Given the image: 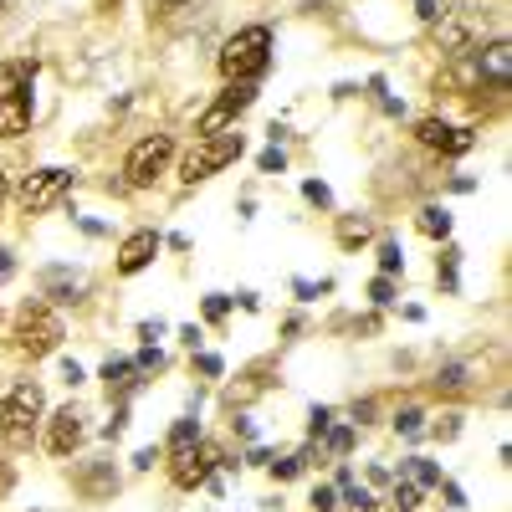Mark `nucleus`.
I'll return each instance as SVG.
<instances>
[{
    "mask_svg": "<svg viewBox=\"0 0 512 512\" xmlns=\"http://www.w3.org/2000/svg\"><path fill=\"white\" fill-rule=\"evenodd\" d=\"M31 128V98H0V134L21 139Z\"/></svg>",
    "mask_w": 512,
    "mask_h": 512,
    "instance_id": "12",
    "label": "nucleus"
},
{
    "mask_svg": "<svg viewBox=\"0 0 512 512\" xmlns=\"http://www.w3.org/2000/svg\"><path fill=\"white\" fill-rule=\"evenodd\" d=\"M436 6H441V0H415V11H420V21H436V16H441Z\"/></svg>",
    "mask_w": 512,
    "mask_h": 512,
    "instance_id": "39",
    "label": "nucleus"
},
{
    "mask_svg": "<svg viewBox=\"0 0 512 512\" xmlns=\"http://www.w3.org/2000/svg\"><path fill=\"white\" fill-rule=\"evenodd\" d=\"M420 420H425L420 410H400V420H395V431H405V436H415V431H420Z\"/></svg>",
    "mask_w": 512,
    "mask_h": 512,
    "instance_id": "29",
    "label": "nucleus"
},
{
    "mask_svg": "<svg viewBox=\"0 0 512 512\" xmlns=\"http://www.w3.org/2000/svg\"><path fill=\"white\" fill-rule=\"evenodd\" d=\"M390 502H395L400 512H415V507H420V487H415L410 477H400V482H395V497H390Z\"/></svg>",
    "mask_w": 512,
    "mask_h": 512,
    "instance_id": "20",
    "label": "nucleus"
},
{
    "mask_svg": "<svg viewBox=\"0 0 512 512\" xmlns=\"http://www.w3.org/2000/svg\"><path fill=\"white\" fill-rule=\"evenodd\" d=\"M328 420H333V415L318 405V410H313V420H308V431H313V436H323V431H328Z\"/></svg>",
    "mask_w": 512,
    "mask_h": 512,
    "instance_id": "36",
    "label": "nucleus"
},
{
    "mask_svg": "<svg viewBox=\"0 0 512 512\" xmlns=\"http://www.w3.org/2000/svg\"><path fill=\"white\" fill-rule=\"evenodd\" d=\"M256 164H262V175H282V164H287V154H282V149L272 144V149H267L262 159H256Z\"/></svg>",
    "mask_w": 512,
    "mask_h": 512,
    "instance_id": "27",
    "label": "nucleus"
},
{
    "mask_svg": "<svg viewBox=\"0 0 512 512\" xmlns=\"http://www.w3.org/2000/svg\"><path fill=\"white\" fill-rule=\"evenodd\" d=\"M369 297H374L379 308H390V303H395V282H390V277H374V282H369Z\"/></svg>",
    "mask_w": 512,
    "mask_h": 512,
    "instance_id": "25",
    "label": "nucleus"
},
{
    "mask_svg": "<svg viewBox=\"0 0 512 512\" xmlns=\"http://www.w3.org/2000/svg\"><path fill=\"white\" fill-rule=\"evenodd\" d=\"M31 77H36L31 62H6L0 67V98H31Z\"/></svg>",
    "mask_w": 512,
    "mask_h": 512,
    "instance_id": "13",
    "label": "nucleus"
},
{
    "mask_svg": "<svg viewBox=\"0 0 512 512\" xmlns=\"http://www.w3.org/2000/svg\"><path fill=\"white\" fill-rule=\"evenodd\" d=\"M72 190V169H36V175H26V185H21V205L26 210H52L62 195Z\"/></svg>",
    "mask_w": 512,
    "mask_h": 512,
    "instance_id": "8",
    "label": "nucleus"
},
{
    "mask_svg": "<svg viewBox=\"0 0 512 512\" xmlns=\"http://www.w3.org/2000/svg\"><path fill=\"white\" fill-rule=\"evenodd\" d=\"M139 369H164V354H159V349H144V354H139Z\"/></svg>",
    "mask_w": 512,
    "mask_h": 512,
    "instance_id": "38",
    "label": "nucleus"
},
{
    "mask_svg": "<svg viewBox=\"0 0 512 512\" xmlns=\"http://www.w3.org/2000/svg\"><path fill=\"white\" fill-rule=\"evenodd\" d=\"M16 349L26 354V359H47V354H57V344H62V318L52 313V308H21V318H16Z\"/></svg>",
    "mask_w": 512,
    "mask_h": 512,
    "instance_id": "4",
    "label": "nucleus"
},
{
    "mask_svg": "<svg viewBox=\"0 0 512 512\" xmlns=\"http://www.w3.org/2000/svg\"><path fill=\"white\" fill-rule=\"evenodd\" d=\"M328 446H333L338 456H344V451L354 446V431H333V436H328Z\"/></svg>",
    "mask_w": 512,
    "mask_h": 512,
    "instance_id": "34",
    "label": "nucleus"
},
{
    "mask_svg": "<svg viewBox=\"0 0 512 512\" xmlns=\"http://www.w3.org/2000/svg\"><path fill=\"white\" fill-rule=\"evenodd\" d=\"M216 466H231V461L221 456V446H210V441H195V446L175 451V461H169V477H175V487H205V482H210V472H216Z\"/></svg>",
    "mask_w": 512,
    "mask_h": 512,
    "instance_id": "7",
    "label": "nucleus"
},
{
    "mask_svg": "<svg viewBox=\"0 0 512 512\" xmlns=\"http://www.w3.org/2000/svg\"><path fill=\"white\" fill-rule=\"evenodd\" d=\"M446 502H451V507H466V497H461V487H456V482H446Z\"/></svg>",
    "mask_w": 512,
    "mask_h": 512,
    "instance_id": "40",
    "label": "nucleus"
},
{
    "mask_svg": "<svg viewBox=\"0 0 512 512\" xmlns=\"http://www.w3.org/2000/svg\"><path fill=\"white\" fill-rule=\"evenodd\" d=\"M82 446V415L67 405V410H57L52 415V431H47V451L52 456H72Z\"/></svg>",
    "mask_w": 512,
    "mask_h": 512,
    "instance_id": "11",
    "label": "nucleus"
},
{
    "mask_svg": "<svg viewBox=\"0 0 512 512\" xmlns=\"http://www.w3.org/2000/svg\"><path fill=\"white\" fill-rule=\"evenodd\" d=\"M195 16H200V0H159V21L169 31H185Z\"/></svg>",
    "mask_w": 512,
    "mask_h": 512,
    "instance_id": "14",
    "label": "nucleus"
},
{
    "mask_svg": "<svg viewBox=\"0 0 512 512\" xmlns=\"http://www.w3.org/2000/svg\"><path fill=\"white\" fill-rule=\"evenodd\" d=\"M405 466H410V482H415V487H441V466H436V461H420V456H410Z\"/></svg>",
    "mask_w": 512,
    "mask_h": 512,
    "instance_id": "19",
    "label": "nucleus"
},
{
    "mask_svg": "<svg viewBox=\"0 0 512 512\" xmlns=\"http://www.w3.org/2000/svg\"><path fill=\"white\" fill-rule=\"evenodd\" d=\"M159 231H134V236H128L123 246H118V272L123 277H134V272H144L149 262H154V256H159Z\"/></svg>",
    "mask_w": 512,
    "mask_h": 512,
    "instance_id": "9",
    "label": "nucleus"
},
{
    "mask_svg": "<svg viewBox=\"0 0 512 512\" xmlns=\"http://www.w3.org/2000/svg\"><path fill=\"white\" fill-rule=\"evenodd\" d=\"M461 379H466V369H461V364H446V369H441V384H446V390H456Z\"/></svg>",
    "mask_w": 512,
    "mask_h": 512,
    "instance_id": "33",
    "label": "nucleus"
},
{
    "mask_svg": "<svg viewBox=\"0 0 512 512\" xmlns=\"http://www.w3.org/2000/svg\"><path fill=\"white\" fill-rule=\"evenodd\" d=\"M456 431H461V415H441L436 436H441V441H456Z\"/></svg>",
    "mask_w": 512,
    "mask_h": 512,
    "instance_id": "31",
    "label": "nucleus"
},
{
    "mask_svg": "<svg viewBox=\"0 0 512 512\" xmlns=\"http://www.w3.org/2000/svg\"><path fill=\"white\" fill-rule=\"evenodd\" d=\"M226 313H231V297H226V292H210V297H205V318L221 323Z\"/></svg>",
    "mask_w": 512,
    "mask_h": 512,
    "instance_id": "24",
    "label": "nucleus"
},
{
    "mask_svg": "<svg viewBox=\"0 0 512 512\" xmlns=\"http://www.w3.org/2000/svg\"><path fill=\"white\" fill-rule=\"evenodd\" d=\"M369 236H374V226H369L364 216H344V221H338V246L354 251V246H364Z\"/></svg>",
    "mask_w": 512,
    "mask_h": 512,
    "instance_id": "17",
    "label": "nucleus"
},
{
    "mask_svg": "<svg viewBox=\"0 0 512 512\" xmlns=\"http://www.w3.org/2000/svg\"><path fill=\"white\" fill-rule=\"evenodd\" d=\"M333 507H338V492L333 487H318L313 492V512H333Z\"/></svg>",
    "mask_w": 512,
    "mask_h": 512,
    "instance_id": "30",
    "label": "nucleus"
},
{
    "mask_svg": "<svg viewBox=\"0 0 512 512\" xmlns=\"http://www.w3.org/2000/svg\"><path fill=\"white\" fill-rule=\"evenodd\" d=\"M169 159H175V144H169V134L139 139L134 149H128V159H123V175H128V185H134V190H144V185H154V180L164 175Z\"/></svg>",
    "mask_w": 512,
    "mask_h": 512,
    "instance_id": "6",
    "label": "nucleus"
},
{
    "mask_svg": "<svg viewBox=\"0 0 512 512\" xmlns=\"http://www.w3.org/2000/svg\"><path fill=\"white\" fill-rule=\"evenodd\" d=\"M472 144H477V134H472V128H456V134H451V144H446V154H466Z\"/></svg>",
    "mask_w": 512,
    "mask_h": 512,
    "instance_id": "28",
    "label": "nucleus"
},
{
    "mask_svg": "<svg viewBox=\"0 0 512 512\" xmlns=\"http://www.w3.org/2000/svg\"><path fill=\"white\" fill-rule=\"evenodd\" d=\"M415 226H420V236H431V241H446L451 236V216L441 205H425L420 216H415Z\"/></svg>",
    "mask_w": 512,
    "mask_h": 512,
    "instance_id": "16",
    "label": "nucleus"
},
{
    "mask_svg": "<svg viewBox=\"0 0 512 512\" xmlns=\"http://www.w3.org/2000/svg\"><path fill=\"white\" fill-rule=\"evenodd\" d=\"M0 272H11V256L6 251H0Z\"/></svg>",
    "mask_w": 512,
    "mask_h": 512,
    "instance_id": "42",
    "label": "nucleus"
},
{
    "mask_svg": "<svg viewBox=\"0 0 512 512\" xmlns=\"http://www.w3.org/2000/svg\"><path fill=\"white\" fill-rule=\"evenodd\" d=\"M292 292H297V297H318V292H328V282H318V287H313V282L297 277V282H292Z\"/></svg>",
    "mask_w": 512,
    "mask_h": 512,
    "instance_id": "35",
    "label": "nucleus"
},
{
    "mask_svg": "<svg viewBox=\"0 0 512 512\" xmlns=\"http://www.w3.org/2000/svg\"><path fill=\"white\" fill-rule=\"evenodd\" d=\"M303 195H308L313 205H333V195H328V185H318V180H308V185H303Z\"/></svg>",
    "mask_w": 512,
    "mask_h": 512,
    "instance_id": "32",
    "label": "nucleus"
},
{
    "mask_svg": "<svg viewBox=\"0 0 512 512\" xmlns=\"http://www.w3.org/2000/svg\"><path fill=\"white\" fill-rule=\"evenodd\" d=\"M441 41H446V52H466V26L461 21H446L441 26Z\"/></svg>",
    "mask_w": 512,
    "mask_h": 512,
    "instance_id": "23",
    "label": "nucleus"
},
{
    "mask_svg": "<svg viewBox=\"0 0 512 512\" xmlns=\"http://www.w3.org/2000/svg\"><path fill=\"white\" fill-rule=\"evenodd\" d=\"M154 461H159V446H144V451L134 456V466H139V472H149V466H154Z\"/></svg>",
    "mask_w": 512,
    "mask_h": 512,
    "instance_id": "37",
    "label": "nucleus"
},
{
    "mask_svg": "<svg viewBox=\"0 0 512 512\" xmlns=\"http://www.w3.org/2000/svg\"><path fill=\"white\" fill-rule=\"evenodd\" d=\"M241 154H246V139H241V134H216V139H200V144L185 154V164H180V180H185V185L210 180V175H221L226 164H236Z\"/></svg>",
    "mask_w": 512,
    "mask_h": 512,
    "instance_id": "3",
    "label": "nucleus"
},
{
    "mask_svg": "<svg viewBox=\"0 0 512 512\" xmlns=\"http://www.w3.org/2000/svg\"><path fill=\"white\" fill-rule=\"evenodd\" d=\"M477 77L482 82H492V88H512V47L507 41H492V47H482L477 52Z\"/></svg>",
    "mask_w": 512,
    "mask_h": 512,
    "instance_id": "10",
    "label": "nucleus"
},
{
    "mask_svg": "<svg viewBox=\"0 0 512 512\" xmlns=\"http://www.w3.org/2000/svg\"><path fill=\"white\" fill-rule=\"evenodd\" d=\"M272 67V31L267 26H246L221 47V77L226 82H251Z\"/></svg>",
    "mask_w": 512,
    "mask_h": 512,
    "instance_id": "1",
    "label": "nucleus"
},
{
    "mask_svg": "<svg viewBox=\"0 0 512 512\" xmlns=\"http://www.w3.org/2000/svg\"><path fill=\"white\" fill-rule=\"evenodd\" d=\"M256 103V88H251V82H226V93L216 98V103H210L205 113H200V139H216V134H231V123L246 113Z\"/></svg>",
    "mask_w": 512,
    "mask_h": 512,
    "instance_id": "5",
    "label": "nucleus"
},
{
    "mask_svg": "<svg viewBox=\"0 0 512 512\" xmlns=\"http://www.w3.org/2000/svg\"><path fill=\"white\" fill-rule=\"evenodd\" d=\"M451 134H456V128H451V123H441V118H420V123H415V139H420L425 149H441V154H446Z\"/></svg>",
    "mask_w": 512,
    "mask_h": 512,
    "instance_id": "15",
    "label": "nucleus"
},
{
    "mask_svg": "<svg viewBox=\"0 0 512 512\" xmlns=\"http://www.w3.org/2000/svg\"><path fill=\"white\" fill-rule=\"evenodd\" d=\"M200 441V425L195 420H180L175 431H169V451H185V446H195Z\"/></svg>",
    "mask_w": 512,
    "mask_h": 512,
    "instance_id": "21",
    "label": "nucleus"
},
{
    "mask_svg": "<svg viewBox=\"0 0 512 512\" xmlns=\"http://www.w3.org/2000/svg\"><path fill=\"white\" fill-rule=\"evenodd\" d=\"M134 369H139V364H128V359H108V369H103V379H108V395H113V390L123 395L128 384H134V379H128Z\"/></svg>",
    "mask_w": 512,
    "mask_h": 512,
    "instance_id": "18",
    "label": "nucleus"
},
{
    "mask_svg": "<svg viewBox=\"0 0 512 512\" xmlns=\"http://www.w3.org/2000/svg\"><path fill=\"white\" fill-rule=\"evenodd\" d=\"M400 267H405V256H400V246H395V241H384V246H379V277H395Z\"/></svg>",
    "mask_w": 512,
    "mask_h": 512,
    "instance_id": "22",
    "label": "nucleus"
},
{
    "mask_svg": "<svg viewBox=\"0 0 512 512\" xmlns=\"http://www.w3.org/2000/svg\"><path fill=\"white\" fill-rule=\"evenodd\" d=\"M41 410H47V400H41L36 384H16V390L0 395V436H6V446H16V451L31 446Z\"/></svg>",
    "mask_w": 512,
    "mask_h": 512,
    "instance_id": "2",
    "label": "nucleus"
},
{
    "mask_svg": "<svg viewBox=\"0 0 512 512\" xmlns=\"http://www.w3.org/2000/svg\"><path fill=\"white\" fill-rule=\"evenodd\" d=\"M6 195H11V180H6V169H0V205H6Z\"/></svg>",
    "mask_w": 512,
    "mask_h": 512,
    "instance_id": "41",
    "label": "nucleus"
},
{
    "mask_svg": "<svg viewBox=\"0 0 512 512\" xmlns=\"http://www.w3.org/2000/svg\"><path fill=\"white\" fill-rule=\"evenodd\" d=\"M344 502H349V507H354V512H374V497H369V492H364V487H354V482H349V487H344Z\"/></svg>",
    "mask_w": 512,
    "mask_h": 512,
    "instance_id": "26",
    "label": "nucleus"
}]
</instances>
